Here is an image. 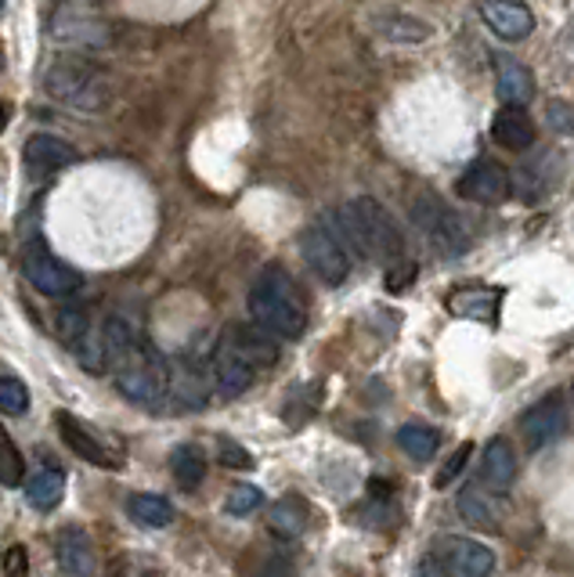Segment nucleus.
Wrapping results in <instances>:
<instances>
[{"label":"nucleus","mask_w":574,"mask_h":577,"mask_svg":"<svg viewBox=\"0 0 574 577\" xmlns=\"http://www.w3.org/2000/svg\"><path fill=\"white\" fill-rule=\"evenodd\" d=\"M333 220L340 225L347 249H355L358 257L376 260V264H383V268L398 264L404 257L401 225L387 214L383 203L369 199V195H361V199H355L350 206L336 209Z\"/></svg>","instance_id":"nucleus-1"},{"label":"nucleus","mask_w":574,"mask_h":577,"mask_svg":"<svg viewBox=\"0 0 574 577\" xmlns=\"http://www.w3.org/2000/svg\"><path fill=\"white\" fill-rule=\"evenodd\" d=\"M246 307H250L253 322H260L279 339H300L307 333V304L300 296L293 274L279 264H268L257 274Z\"/></svg>","instance_id":"nucleus-2"},{"label":"nucleus","mask_w":574,"mask_h":577,"mask_svg":"<svg viewBox=\"0 0 574 577\" xmlns=\"http://www.w3.org/2000/svg\"><path fill=\"white\" fill-rule=\"evenodd\" d=\"M109 375L127 401L145 404V409H160V404L171 401V393H174L171 361L141 336H134L120 353H116Z\"/></svg>","instance_id":"nucleus-3"},{"label":"nucleus","mask_w":574,"mask_h":577,"mask_svg":"<svg viewBox=\"0 0 574 577\" xmlns=\"http://www.w3.org/2000/svg\"><path fill=\"white\" fill-rule=\"evenodd\" d=\"M41 87L51 101L69 105L76 112H101L112 98V87L106 76H101V69L80 58L51 62L41 76Z\"/></svg>","instance_id":"nucleus-4"},{"label":"nucleus","mask_w":574,"mask_h":577,"mask_svg":"<svg viewBox=\"0 0 574 577\" xmlns=\"http://www.w3.org/2000/svg\"><path fill=\"white\" fill-rule=\"evenodd\" d=\"M423 574H452V577H485L495 570V553L466 534H441L430 542Z\"/></svg>","instance_id":"nucleus-5"},{"label":"nucleus","mask_w":574,"mask_h":577,"mask_svg":"<svg viewBox=\"0 0 574 577\" xmlns=\"http://www.w3.org/2000/svg\"><path fill=\"white\" fill-rule=\"evenodd\" d=\"M412 225L423 231V239L434 246L441 257H463L469 253V246H474L466 220L441 203L437 195H423V199L412 203Z\"/></svg>","instance_id":"nucleus-6"},{"label":"nucleus","mask_w":574,"mask_h":577,"mask_svg":"<svg viewBox=\"0 0 574 577\" xmlns=\"http://www.w3.org/2000/svg\"><path fill=\"white\" fill-rule=\"evenodd\" d=\"M22 279L51 300H69L84 288V274L73 271L65 260H58L41 239H33L22 249Z\"/></svg>","instance_id":"nucleus-7"},{"label":"nucleus","mask_w":574,"mask_h":577,"mask_svg":"<svg viewBox=\"0 0 574 577\" xmlns=\"http://www.w3.org/2000/svg\"><path fill=\"white\" fill-rule=\"evenodd\" d=\"M300 257L325 285H344L350 279V249L329 225H311L300 235Z\"/></svg>","instance_id":"nucleus-8"},{"label":"nucleus","mask_w":574,"mask_h":577,"mask_svg":"<svg viewBox=\"0 0 574 577\" xmlns=\"http://www.w3.org/2000/svg\"><path fill=\"white\" fill-rule=\"evenodd\" d=\"M455 195L463 203H477V206H499L513 195V174L506 170L499 160H474L459 181H455Z\"/></svg>","instance_id":"nucleus-9"},{"label":"nucleus","mask_w":574,"mask_h":577,"mask_svg":"<svg viewBox=\"0 0 574 577\" xmlns=\"http://www.w3.org/2000/svg\"><path fill=\"white\" fill-rule=\"evenodd\" d=\"M520 440H524L528 451H542V448H553V444L567 433V404H564V393H545L531 404V409L520 415Z\"/></svg>","instance_id":"nucleus-10"},{"label":"nucleus","mask_w":574,"mask_h":577,"mask_svg":"<svg viewBox=\"0 0 574 577\" xmlns=\"http://www.w3.org/2000/svg\"><path fill=\"white\" fill-rule=\"evenodd\" d=\"M76 160H80V152L73 149L69 141L58 138V134H33L25 138V149H22V166L25 174H30L33 181H47L62 174L65 166H73Z\"/></svg>","instance_id":"nucleus-11"},{"label":"nucleus","mask_w":574,"mask_h":577,"mask_svg":"<svg viewBox=\"0 0 574 577\" xmlns=\"http://www.w3.org/2000/svg\"><path fill=\"white\" fill-rule=\"evenodd\" d=\"M55 423H58L62 440L69 444V451L80 455L84 462L98 466V469H123V458L116 455L106 440L98 437L95 426H90V423H80V418H76L73 412H58Z\"/></svg>","instance_id":"nucleus-12"},{"label":"nucleus","mask_w":574,"mask_h":577,"mask_svg":"<svg viewBox=\"0 0 574 577\" xmlns=\"http://www.w3.org/2000/svg\"><path fill=\"white\" fill-rule=\"evenodd\" d=\"M477 15L499 41L520 44L534 33V15L524 0H477Z\"/></svg>","instance_id":"nucleus-13"},{"label":"nucleus","mask_w":574,"mask_h":577,"mask_svg":"<svg viewBox=\"0 0 574 577\" xmlns=\"http://www.w3.org/2000/svg\"><path fill=\"white\" fill-rule=\"evenodd\" d=\"M257 364L253 361H246L239 350H235L228 339H220L217 350H214V358H210V375H214V387L220 398H239V393H246L253 387V379H257Z\"/></svg>","instance_id":"nucleus-14"},{"label":"nucleus","mask_w":574,"mask_h":577,"mask_svg":"<svg viewBox=\"0 0 574 577\" xmlns=\"http://www.w3.org/2000/svg\"><path fill=\"white\" fill-rule=\"evenodd\" d=\"M55 559H58V570L73 574V577L98 570L95 542H90V534L80 527V523H65V527L55 534Z\"/></svg>","instance_id":"nucleus-15"},{"label":"nucleus","mask_w":574,"mask_h":577,"mask_svg":"<svg viewBox=\"0 0 574 577\" xmlns=\"http://www.w3.org/2000/svg\"><path fill=\"white\" fill-rule=\"evenodd\" d=\"M491 138L499 149H510V152H531L534 141H539V130H534V120L524 112V105H506L495 112L491 120Z\"/></svg>","instance_id":"nucleus-16"},{"label":"nucleus","mask_w":574,"mask_h":577,"mask_svg":"<svg viewBox=\"0 0 574 577\" xmlns=\"http://www.w3.org/2000/svg\"><path fill=\"white\" fill-rule=\"evenodd\" d=\"M242 353L246 361H253L257 369H271L279 361V344H275V333L264 329L260 322H242V325H231V329L220 336Z\"/></svg>","instance_id":"nucleus-17"},{"label":"nucleus","mask_w":574,"mask_h":577,"mask_svg":"<svg viewBox=\"0 0 574 577\" xmlns=\"http://www.w3.org/2000/svg\"><path fill=\"white\" fill-rule=\"evenodd\" d=\"M51 41L62 47H76V51H95L112 41V30H109V22H101V19L62 15L51 25Z\"/></svg>","instance_id":"nucleus-18"},{"label":"nucleus","mask_w":574,"mask_h":577,"mask_svg":"<svg viewBox=\"0 0 574 577\" xmlns=\"http://www.w3.org/2000/svg\"><path fill=\"white\" fill-rule=\"evenodd\" d=\"M491 69H495V90L506 105H528L534 98V76L524 62H517L513 55H502L495 51L491 55Z\"/></svg>","instance_id":"nucleus-19"},{"label":"nucleus","mask_w":574,"mask_h":577,"mask_svg":"<svg viewBox=\"0 0 574 577\" xmlns=\"http://www.w3.org/2000/svg\"><path fill=\"white\" fill-rule=\"evenodd\" d=\"M499 307H502V288H455L448 296L452 314L480 325H499Z\"/></svg>","instance_id":"nucleus-20"},{"label":"nucleus","mask_w":574,"mask_h":577,"mask_svg":"<svg viewBox=\"0 0 574 577\" xmlns=\"http://www.w3.org/2000/svg\"><path fill=\"white\" fill-rule=\"evenodd\" d=\"M455 505H459V516L466 523H474V527H480V531H499L502 527V516H506L502 498L499 494H485L477 483L463 488L459 498H455Z\"/></svg>","instance_id":"nucleus-21"},{"label":"nucleus","mask_w":574,"mask_h":577,"mask_svg":"<svg viewBox=\"0 0 574 577\" xmlns=\"http://www.w3.org/2000/svg\"><path fill=\"white\" fill-rule=\"evenodd\" d=\"M480 480H485L488 488H495V491L513 488V480H517V451H513L510 437L488 440L485 455H480Z\"/></svg>","instance_id":"nucleus-22"},{"label":"nucleus","mask_w":574,"mask_h":577,"mask_svg":"<svg viewBox=\"0 0 574 577\" xmlns=\"http://www.w3.org/2000/svg\"><path fill=\"white\" fill-rule=\"evenodd\" d=\"M307 523H311V505L300 494H285V498H279V502L268 509L271 534L285 537V542H293V537L304 534Z\"/></svg>","instance_id":"nucleus-23"},{"label":"nucleus","mask_w":574,"mask_h":577,"mask_svg":"<svg viewBox=\"0 0 574 577\" xmlns=\"http://www.w3.org/2000/svg\"><path fill=\"white\" fill-rule=\"evenodd\" d=\"M25 491V502H30L36 513H55L62 505V494H65V473L55 466H44L41 473H33L30 480L22 483Z\"/></svg>","instance_id":"nucleus-24"},{"label":"nucleus","mask_w":574,"mask_h":577,"mask_svg":"<svg viewBox=\"0 0 574 577\" xmlns=\"http://www.w3.org/2000/svg\"><path fill=\"white\" fill-rule=\"evenodd\" d=\"M127 516L138 523V527H149V531H160V527H171L174 520V505L171 498L163 494H130L127 498Z\"/></svg>","instance_id":"nucleus-25"},{"label":"nucleus","mask_w":574,"mask_h":577,"mask_svg":"<svg viewBox=\"0 0 574 577\" xmlns=\"http://www.w3.org/2000/svg\"><path fill=\"white\" fill-rule=\"evenodd\" d=\"M171 473L181 491H199L206 480V455L199 444H177L171 451Z\"/></svg>","instance_id":"nucleus-26"},{"label":"nucleus","mask_w":574,"mask_h":577,"mask_svg":"<svg viewBox=\"0 0 574 577\" xmlns=\"http://www.w3.org/2000/svg\"><path fill=\"white\" fill-rule=\"evenodd\" d=\"M556 163H560L556 155H534V160H528V163L513 174V192L524 195L528 203L542 199V195L550 192V185H545V177H550V174H545V170L556 166Z\"/></svg>","instance_id":"nucleus-27"},{"label":"nucleus","mask_w":574,"mask_h":577,"mask_svg":"<svg viewBox=\"0 0 574 577\" xmlns=\"http://www.w3.org/2000/svg\"><path fill=\"white\" fill-rule=\"evenodd\" d=\"M437 444H441V433L423 423H404L398 429V448L409 458H415V462H430V458L437 455Z\"/></svg>","instance_id":"nucleus-28"},{"label":"nucleus","mask_w":574,"mask_h":577,"mask_svg":"<svg viewBox=\"0 0 574 577\" xmlns=\"http://www.w3.org/2000/svg\"><path fill=\"white\" fill-rule=\"evenodd\" d=\"M55 333L62 339V347L73 353L90 333H95V322H90V314L84 307H62L55 318Z\"/></svg>","instance_id":"nucleus-29"},{"label":"nucleus","mask_w":574,"mask_h":577,"mask_svg":"<svg viewBox=\"0 0 574 577\" xmlns=\"http://www.w3.org/2000/svg\"><path fill=\"white\" fill-rule=\"evenodd\" d=\"M0 412H4L8 418L30 412V390H25V383L15 372L0 375Z\"/></svg>","instance_id":"nucleus-30"},{"label":"nucleus","mask_w":574,"mask_h":577,"mask_svg":"<svg viewBox=\"0 0 574 577\" xmlns=\"http://www.w3.org/2000/svg\"><path fill=\"white\" fill-rule=\"evenodd\" d=\"M380 30L387 41H394V44H423L426 36H430V25L420 22V19H409V15H394V19H383L380 22Z\"/></svg>","instance_id":"nucleus-31"},{"label":"nucleus","mask_w":574,"mask_h":577,"mask_svg":"<svg viewBox=\"0 0 574 577\" xmlns=\"http://www.w3.org/2000/svg\"><path fill=\"white\" fill-rule=\"evenodd\" d=\"M260 505H264V491H260L257 483H235V488L228 491V502H225L231 516H250Z\"/></svg>","instance_id":"nucleus-32"},{"label":"nucleus","mask_w":574,"mask_h":577,"mask_svg":"<svg viewBox=\"0 0 574 577\" xmlns=\"http://www.w3.org/2000/svg\"><path fill=\"white\" fill-rule=\"evenodd\" d=\"M0 451H4L0 483H4V488H19V483H25V458H22V451L15 448V440H11V437L0 440Z\"/></svg>","instance_id":"nucleus-33"},{"label":"nucleus","mask_w":574,"mask_h":577,"mask_svg":"<svg viewBox=\"0 0 574 577\" xmlns=\"http://www.w3.org/2000/svg\"><path fill=\"white\" fill-rule=\"evenodd\" d=\"M545 127L553 130L560 138H571L574 134V105L571 101H545Z\"/></svg>","instance_id":"nucleus-34"},{"label":"nucleus","mask_w":574,"mask_h":577,"mask_svg":"<svg viewBox=\"0 0 574 577\" xmlns=\"http://www.w3.org/2000/svg\"><path fill=\"white\" fill-rule=\"evenodd\" d=\"M217 455H220V466H228V469H253V455L231 437L217 440Z\"/></svg>","instance_id":"nucleus-35"},{"label":"nucleus","mask_w":574,"mask_h":577,"mask_svg":"<svg viewBox=\"0 0 574 577\" xmlns=\"http://www.w3.org/2000/svg\"><path fill=\"white\" fill-rule=\"evenodd\" d=\"M469 451H474V448H469V444H463V448L448 458V466L441 469V477H437V488H445V483H452V477H459V473H463L466 462H469Z\"/></svg>","instance_id":"nucleus-36"},{"label":"nucleus","mask_w":574,"mask_h":577,"mask_svg":"<svg viewBox=\"0 0 574 577\" xmlns=\"http://www.w3.org/2000/svg\"><path fill=\"white\" fill-rule=\"evenodd\" d=\"M30 570V556H25V548L15 545V548H8V556H4V574L8 577H19Z\"/></svg>","instance_id":"nucleus-37"},{"label":"nucleus","mask_w":574,"mask_h":577,"mask_svg":"<svg viewBox=\"0 0 574 577\" xmlns=\"http://www.w3.org/2000/svg\"><path fill=\"white\" fill-rule=\"evenodd\" d=\"M571 393H574V390H571Z\"/></svg>","instance_id":"nucleus-38"}]
</instances>
